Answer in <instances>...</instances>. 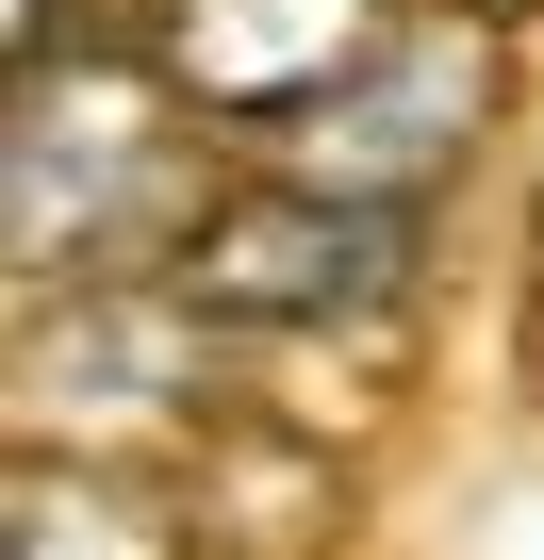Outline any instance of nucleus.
<instances>
[{"label":"nucleus","instance_id":"f03ea898","mask_svg":"<svg viewBox=\"0 0 544 560\" xmlns=\"http://www.w3.org/2000/svg\"><path fill=\"white\" fill-rule=\"evenodd\" d=\"M495 34H511V18H478V0H396V18H380L314 100L264 116V165L429 214V198L478 165V132H495Z\"/></svg>","mask_w":544,"mask_h":560},{"label":"nucleus","instance_id":"39448f33","mask_svg":"<svg viewBox=\"0 0 544 560\" xmlns=\"http://www.w3.org/2000/svg\"><path fill=\"white\" fill-rule=\"evenodd\" d=\"M380 18H396V0H132V34H149L231 132H264L281 100H314Z\"/></svg>","mask_w":544,"mask_h":560},{"label":"nucleus","instance_id":"f257e3e1","mask_svg":"<svg viewBox=\"0 0 544 560\" xmlns=\"http://www.w3.org/2000/svg\"><path fill=\"white\" fill-rule=\"evenodd\" d=\"M215 100L116 18V34H50L0 83V264L34 280H165L215 214Z\"/></svg>","mask_w":544,"mask_h":560},{"label":"nucleus","instance_id":"20e7f679","mask_svg":"<svg viewBox=\"0 0 544 560\" xmlns=\"http://www.w3.org/2000/svg\"><path fill=\"white\" fill-rule=\"evenodd\" d=\"M215 380H198V314H182V280H50L34 330H18V445H165L198 429Z\"/></svg>","mask_w":544,"mask_h":560},{"label":"nucleus","instance_id":"7ed1b4c3","mask_svg":"<svg viewBox=\"0 0 544 560\" xmlns=\"http://www.w3.org/2000/svg\"><path fill=\"white\" fill-rule=\"evenodd\" d=\"M413 198H347V182H298V165H264L198 214V247L165 264L182 280V314L231 330V347H298V330H363L380 298H413Z\"/></svg>","mask_w":544,"mask_h":560},{"label":"nucleus","instance_id":"423d86ee","mask_svg":"<svg viewBox=\"0 0 544 560\" xmlns=\"http://www.w3.org/2000/svg\"><path fill=\"white\" fill-rule=\"evenodd\" d=\"M0 560H215V527H198V494H165L116 445H18Z\"/></svg>","mask_w":544,"mask_h":560},{"label":"nucleus","instance_id":"0eeeda50","mask_svg":"<svg viewBox=\"0 0 544 560\" xmlns=\"http://www.w3.org/2000/svg\"><path fill=\"white\" fill-rule=\"evenodd\" d=\"M528 363H544V231H528Z\"/></svg>","mask_w":544,"mask_h":560},{"label":"nucleus","instance_id":"6e6552de","mask_svg":"<svg viewBox=\"0 0 544 560\" xmlns=\"http://www.w3.org/2000/svg\"><path fill=\"white\" fill-rule=\"evenodd\" d=\"M478 18H544V0H478Z\"/></svg>","mask_w":544,"mask_h":560}]
</instances>
